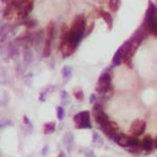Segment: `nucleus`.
I'll list each match as a JSON object with an SVG mask.
<instances>
[{"mask_svg":"<svg viewBox=\"0 0 157 157\" xmlns=\"http://www.w3.org/2000/svg\"><path fill=\"white\" fill-rule=\"evenodd\" d=\"M74 122L76 124L77 129H91L92 123H91V113L88 111H82L79 112L74 116Z\"/></svg>","mask_w":157,"mask_h":157,"instance_id":"obj_1","label":"nucleus"},{"mask_svg":"<svg viewBox=\"0 0 157 157\" xmlns=\"http://www.w3.org/2000/svg\"><path fill=\"white\" fill-rule=\"evenodd\" d=\"M109 91H112V75L106 71L98 79L96 92L101 93V95H104V93H108Z\"/></svg>","mask_w":157,"mask_h":157,"instance_id":"obj_2","label":"nucleus"},{"mask_svg":"<svg viewBox=\"0 0 157 157\" xmlns=\"http://www.w3.org/2000/svg\"><path fill=\"white\" fill-rule=\"evenodd\" d=\"M149 33H150V32H149L147 27H146V25L144 24V25H141V26L139 27V29L136 31V32H135V33L131 36V38H130L129 41L133 43V46L139 47L145 39H147Z\"/></svg>","mask_w":157,"mask_h":157,"instance_id":"obj_3","label":"nucleus"},{"mask_svg":"<svg viewBox=\"0 0 157 157\" xmlns=\"http://www.w3.org/2000/svg\"><path fill=\"white\" fill-rule=\"evenodd\" d=\"M146 130V122L144 119H135L131 125H130V134H131V136H140V135H142Z\"/></svg>","mask_w":157,"mask_h":157,"instance_id":"obj_4","label":"nucleus"},{"mask_svg":"<svg viewBox=\"0 0 157 157\" xmlns=\"http://www.w3.org/2000/svg\"><path fill=\"white\" fill-rule=\"evenodd\" d=\"M86 27H87L86 17L83 16V15H77V16L74 18V21H72L70 29H71V31H81V32H85V31H86Z\"/></svg>","mask_w":157,"mask_h":157,"instance_id":"obj_5","label":"nucleus"},{"mask_svg":"<svg viewBox=\"0 0 157 157\" xmlns=\"http://www.w3.org/2000/svg\"><path fill=\"white\" fill-rule=\"evenodd\" d=\"M118 124L117 123H114L112 120H108L106 124H103L102 127H101V130L104 133V135L106 136H108L109 139H112L114 135H116L118 133Z\"/></svg>","mask_w":157,"mask_h":157,"instance_id":"obj_6","label":"nucleus"},{"mask_svg":"<svg viewBox=\"0 0 157 157\" xmlns=\"http://www.w3.org/2000/svg\"><path fill=\"white\" fill-rule=\"evenodd\" d=\"M32 10H33V0H28V1L22 6V7H20L17 10V14H18V17L21 18H27L28 15L32 13Z\"/></svg>","mask_w":157,"mask_h":157,"instance_id":"obj_7","label":"nucleus"},{"mask_svg":"<svg viewBox=\"0 0 157 157\" xmlns=\"http://www.w3.org/2000/svg\"><path fill=\"white\" fill-rule=\"evenodd\" d=\"M59 49H60V52H61L63 57H64V58H68V57H70V55L75 52L76 47H75L74 44H71V43H64V42H60Z\"/></svg>","mask_w":157,"mask_h":157,"instance_id":"obj_8","label":"nucleus"},{"mask_svg":"<svg viewBox=\"0 0 157 157\" xmlns=\"http://www.w3.org/2000/svg\"><path fill=\"white\" fill-rule=\"evenodd\" d=\"M156 16H157V6L152 1H149V7H147V11H146V15H145L144 24H149Z\"/></svg>","mask_w":157,"mask_h":157,"instance_id":"obj_9","label":"nucleus"},{"mask_svg":"<svg viewBox=\"0 0 157 157\" xmlns=\"http://www.w3.org/2000/svg\"><path fill=\"white\" fill-rule=\"evenodd\" d=\"M44 39H46V37H44V31L43 29L32 32V47H38L41 43H43Z\"/></svg>","mask_w":157,"mask_h":157,"instance_id":"obj_10","label":"nucleus"},{"mask_svg":"<svg viewBox=\"0 0 157 157\" xmlns=\"http://www.w3.org/2000/svg\"><path fill=\"white\" fill-rule=\"evenodd\" d=\"M140 146L142 151L145 152H150L153 150V139L150 136V135H146V136L142 139V141H140Z\"/></svg>","mask_w":157,"mask_h":157,"instance_id":"obj_11","label":"nucleus"},{"mask_svg":"<svg viewBox=\"0 0 157 157\" xmlns=\"http://www.w3.org/2000/svg\"><path fill=\"white\" fill-rule=\"evenodd\" d=\"M97 14L104 20V22L107 24L108 28L111 29V28L113 27V17H112V15H111L108 11H104V10H102V9H98V10H97Z\"/></svg>","mask_w":157,"mask_h":157,"instance_id":"obj_12","label":"nucleus"},{"mask_svg":"<svg viewBox=\"0 0 157 157\" xmlns=\"http://www.w3.org/2000/svg\"><path fill=\"white\" fill-rule=\"evenodd\" d=\"M55 31H57L55 24H54V22H50V24L47 26V31H46L47 36H46V39H44V41H48V42H52V41H53L54 37H55Z\"/></svg>","mask_w":157,"mask_h":157,"instance_id":"obj_13","label":"nucleus"},{"mask_svg":"<svg viewBox=\"0 0 157 157\" xmlns=\"http://www.w3.org/2000/svg\"><path fill=\"white\" fill-rule=\"evenodd\" d=\"M93 118H95V122L97 123V125H98L100 128L102 127L103 124H106V123L109 120V117L107 116L106 112H104V111H103V112H101L100 114H97V116H95Z\"/></svg>","mask_w":157,"mask_h":157,"instance_id":"obj_14","label":"nucleus"},{"mask_svg":"<svg viewBox=\"0 0 157 157\" xmlns=\"http://www.w3.org/2000/svg\"><path fill=\"white\" fill-rule=\"evenodd\" d=\"M145 25H146V27H147L149 32L151 35H153L155 37H157V16L153 20H151L149 24H145Z\"/></svg>","mask_w":157,"mask_h":157,"instance_id":"obj_15","label":"nucleus"},{"mask_svg":"<svg viewBox=\"0 0 157 157\" xmlns=\"http://www.w3.org/2000/svg\"><path fill=\"white\" fill-rule=\"evenodd\" d=\"M123 63V53H122V50L118 49L116 52V54L113 55V59H112V66H118L120 65Z\"/></svg>","mask_w":157,"mask_h":157,"instance_id":"obj_16","label":"nucleus"},{"mask_svg":"<svg viewBox=\"0 0 157 157\" xmlns=\"http://www.w3.org/2000/svg\"><path fill=\"white\" fill-rule=\"evenodd\" d=\"M24 61H25L26 65L32 64V61H33V53H32V50H31L29 48L24 50Z\"/></svg>","mask_w":157,"mask_h":157,"instance_id":"obj_17","label":"nucleus"},{"mask_svg":"<svg viewBox=\"0 0 157 157\" xmlns=\"http://www.w3.org/2000/svg\"><path fill=\"white\" fill-rule=\"evenodd\" d=\"M10 28H11L10 25H4L0 27V42H4L7 38L9 33H10Z\"/></svg>","mask_w":157,"mask_h":157,"instance_id":"obj_18","label":"nucleus"},{"mask_svg":"<svg viewBox=\"0 0 157 157\" xmlns=\"http://www.w3.org/2000/svg\"><path fill=\"white\" fill-rule=\"evenodd\" d=\"M55 127H57L55 122H49V123H46V124H44L43 133H44L46 135H50V134H53V133L55 131Z\"/></svg>","mask_w":157,"mask_h":157,"instance_id":"obj_19","label":"nucleus"},{"mask_svg":"<svg viewBox=\"0 0 157 157\" xmlns=\"http://www.w3.org/2000/svg\"><path fill=\"white\" fill-rule=\"evenodd\" d=\"M22 25L27 28V29H33L36 26H37V21L36 20H33V18H25L24 21H22Z\"/></svg>","mask_w":157,"mask_h":157,"instance_id":"obj_20","label":"nucleus"},{"mask_svg":"<svg viewBox=\"0 0 157 157\" xmlns=\"http://www.w3.org/2000/svg\"><path fill=\"white\" fill-rule=\"evenodd\" d=\"M61 75H63V77H64V81L66 82L72 76V69L70 66H64L61 70Z\"/></svg>","mask_w":157,"mask_h":157,"instance_id":"obj_21","label":"nucleus"},{"mask_svg":"<svg viewBox=\"0 0 157 157\" xmlns=\"http://www.w3.org/2000/svg\"><path fill=\"white\" fill-rule=\"evenodd\" d=\"M120 6V0H108V7L112 11H118V9Z\"/></svg>","mask_w":157,"mask_h":157,"instance_id":"obj_22","label":"nucleus"},{"mask_svg":"<svg viewBox=\"0 0 157 157\" xmlns=\"http://www.w3.org/2000/svg\"><path fill=\"white\" fill-rule=\"evenodd\" d=\"M52 53V42L44 41V48H43V57L48 58Z\"/></svg>","mask_w":157,"mask_h":157,"instance_id":"obj_23","label":"nucleus"},{"mask_svg":"<svg viewBox=\"0 0 157 157\" xmlns=\"http://www.w3.org/2000/svg\"><path fill=\"white\" fill-rule=\"evenodd\" d=\"M7 53H9V55L11 57V58H17L18 54H20V50H18V48H17L16 46L13 44V46H10V47H9Z\"/></svg>","mask_w":157,"mask_h":157,"instance_id":"obj_24","label":"nucleus"},{"mask_svg":"<svg viewBox=\"0 0 157 157\" xmlns=\"http://www.w3.org/2000/svg\"><path fill=\"white\" fill-rule=\"evenodd\" d=\"M74 96H75V98L77 100V101H83L85 100V93H83V91L81 90V88H75L74 90Z\"/></svg>","mask_w":157,"mask_h":157,"instance_id":"obj_25","label":"nucleus"},{"mask_svg":"<svg viewBox=\"0 0 157 157\" xmlns=\"http://www.w3.org/2000/svg\"><path fill=\"white\" fill-rule=\"evenodd\" d=\"M125 150H127L128 152H130V153H133V155H140L141 152H144L142 149H141V146H135V147H125Z\"/></svg>","mask_w":157,"mask_h":157,"instance_id":"obj_26","label":"nucleus"},{"mask_svg":"<svg viewBox=\"0 0 157 157\" xmlns=\"http://www.w3.org/2000/svg\"><path fill=\"white\" fill-rule=\"evenodd\" d=\"M63 141H64V144H66L68 146L71 145L72 142H74V135H72L71 133H66L64 135V139H63Z\"/></svg>","mask_w":157,"mask_h":157,"instance_id":"obj_27","label":"nucleus"},{"mask_svg":"<svg viewBox=\"0 0 157 157\" xmlns=\"http://www.w3.org/2000/svg\"><path fill=\"white\" fill-rule=\"evenodd\" d=\"M57 117H58L59 120H63V119L65 118V109H64V107H63V106H59L57 108Z\"/></svg>","mask_w":157,"mask_h":157,"instance_id":"obj_28","label":"nucleus"},{"mask_svg":"<svg viewBox=\"0 0 157 157\" xmlns=\"http://www.w3.org/2000/svg\"><path fill=\"white\" fill-rule=\"evenodd\" d=\"M93 145H103V139L98 135V133H93Z\"/></svg>","mask_w":157,"mask_h":157,"instance_id":"obj_29","label":"nucleus"},{"mask_svg":"<svg viewBox=\"0 0 157 157\" xmlns=\"http://www.w3.org/2000/svg\"><path fill=\"white\" fill-rule=\"evenodd\" d=\"M60 96H61V101H63V104H68L69 103V93L65 91V90H61L60 91Z\"/></svg>","mask_w":157,"mask_h":157,"instance_id":"obj_30","label":"nucleus"},{"mask_svg":"<svg viewBox=\"0 0 157 157\" xmlns=\"http://www.w3.org/2000/svg\"><path fill=\"white\" fill-rule=\"evenodd\" d=\"M13 9H15V7L13 6V4H9V5L6 6V9H5V11H4V17H9V14L11 15Z\"/></svg>","mask_w":157,"mask_h":157,"instance_id":"obj_31","label":"nucleus"},{"mask_svg":"<svg viewBox=\"0 0 157 157\" xmlns=\"http://www.w3.org/2000/svg\"><path fill=\"white\" fill-rule=\"evenodd\" d=\"M7 125H13V122L9 119H0V128H5Z\"/></svg>","mask_w":157,"mask_h":157,"instance_id":"obj_32","label":"nucleus"},{"mask_svg":"<svg viewBox=\"0 0 157 157\" xmlns=\"http://www.w3.org/2000/svg\"><path fill=\"white\" fill-rule=\"evenodd\" d=\"M83 152H85V155H86V157H96V155H95V152H93L92 150H83Z\"/></svg>","mask_w":157,"mask_h":157,"instance_id":"obj_33","label":"nucleus"},{"mask_svg":"<svg viewBox=\"0 0 157 157\" xmlns=\"http://www.w3.org/2000/svg\"><path fill=\"white\" fill-rule=\"evenodd\" d=\"M47 92H48V90L43 91V92H42L41 95H39V101H41V102H44V101H46V95H47Z\"/></svg>","mask_w":157,"mask_h":157,"instance_id":"obj_34","label":"nucleus"},{"mask_svg":"<svg viewBox=\"0 0 157 157\" xmlns=\"http://www.w3.org/2000/svg\"><path fill=\"white\" fill-rule=\"evenodd\" d=\"M96 102H97V97H96V95H95V93H92V95L90 96V103L95 104Z\"/></svg>","mask_w":157,"mask_h":157,"instance_id":"obj_35","label":"nucleus"},{"mask_svg":"<svg viewBox=\"0 0 157 157\" xmlns=\"http://www.w3.org/2000/svg\"><path fill=\"white\" fill-rule=\"evenodd\" d=\"M24 122H25V124H27V125H29L31 128H32V123H31L29 120H28V118L27 117H24Z\"/></svg>","mask_w":157,"mask_h":157,"instance_id":"obj_36","label":"nucleus"},{"mask_svg":"<svg viewBox=\"0 0 157 157\" xmlns=\"http://www.w3.org/2000/svg\"><path fill=\"white\" fill-rule=\"evenodd\" d=\"M153 149L157 150V139H153Z\"/></svg>","mask_w":157,"mask_h":157,"instance_id":"obj_37","label":"nucleus"},{"mask_svg":"<svg viewBox=\"0 0 157 157\" xmlns=\"http://www.w3.org/2000/svg\"><path fill=\"white\" fill-rule=\"evenodd\" d=\"M47 151H48V146H44V149H43V155H47Z\"/></svg>","mask_w":157,"mask_h":157,"instance_id":"obj_38","label":"nucleus"},{"mask_svg":"<svg viewBox=\"0 0 157 157\" xmlns=\"http://www.w3.org/2000/svg\"><path fill=\"white\" fill-rule=\"evenodd\" d=\"M58 157H66V155H65V152H60Z\"/></svg>","mask_w":157,"mask_h":157,"instance_id":"obj_39","label":"nucleus"}]
</instances>
